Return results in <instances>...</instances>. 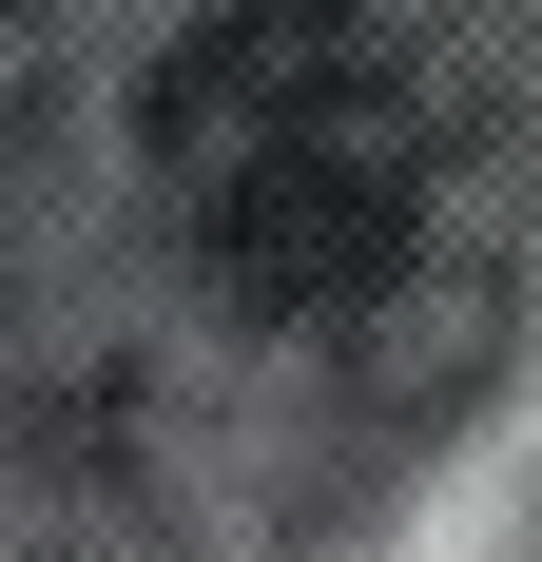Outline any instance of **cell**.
<instances>
[{
  "instance_id": "1",
  "label": "cell",
  "mask_w": 542,
  "mask_h": 562,
  "mask_svg": "<svg viewBox=\"0 0 542 562\" xmlns=\"http://www.w3.org/2000/svg\"><path fill=\"white\" fill-rule=\"evenodd\" d=\"M136 156H156L174 233L233 311H369L427 233V58L387 0H214L194 40L156 58L136 98Z\"/></svg>"
},
{
  "instance_id": "2",
  "label": "cell",
  "mask_w": 542,
  "mask_h": 562,
  "mask_svg": "<svg viewBox=\"0 0 542 562\" xmlns=\"http://www.w3.org/2000/svg\"><path fill=\"white\" fill-rule=\"evenodd\" d=\"M58 116V0H0V156Z\"/></svg>"
}]
</instances>
